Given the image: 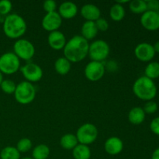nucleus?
Instances as JSON below:
<instances>
[{
    "instance_id": "obj_1",
    "label": "nucleus",
    "mask_w": 159,
    "mask_h": 159,
    "mask_svg": "<svg viewBox=\"0 0 159 159\" xmlns=\"http://www.w3.org/2000/svg\"><path fill=\"white\" fill-rule=\"evenodd\" d=\"M89 43L81 35H75L67 41L63 49L64 57L71 63H78L88 56Z\"/></svg>"
},
{
    "instance_id": "obj_2",
    "label": "nucleus",
    "mask_w": 159,
    "mask_h": 159,
    "mask_svg": "<svg viewBox=\"0 0 159 159\" xmlns=\"http://www.w3.org/2000/svg\"><path fill=\"white\" fill-rule=\"evenodd\" d=\"M2 29L8 38L18 40L25 34L27 25L21 16L16 13H10L5 17Z\"/></svg>"
},
{
    "instance_id": "obj_3",
    "label": "nucleus",
    "mask_w": 159,
    "mask_h": 159,
    "mask_svg": "<svg viewBox=\"0 0 159 159\" xmlns=\"http://www.w3.org/2000/svg\"><path fill=\"white\" fill-rule=\"evenodd\" d=\"M132 89L134 94L144 101H151L157 94V87L154 81L144 75L135 81Z\"/></svg>"
},
{
    "instance_id": "obj_4",
    "label": "nucleus",
    "mask_w": 159,
    "mask_h": 159,
    "mask_svg": "<svg viewBox=\"0 0 159 159\" xmlns=\"http://www.w3.org/2000/svg\"><path fill=\"white\" fill-rule=\"evenodd\" d=\"M16 101L22 105L31 103L36 97V89L33 83L26 81H23L16 85L14 93Z\"/></svg>"
},
{
    "instance_id": "obj_5",
    "label": "nucleus",
    "mask_w": 159,
    "mask_h": 159,
    "mask_svg": "<svg viewBox=\"0 0 159 159\" xmlns=\"http://www.w3.org/2000/svg\"><path fill=\"white\" fill-rule=\"evenodd\" d=\"M110 48L105 40H96L90 43L89 47L88 56L91 61L102 62L108 57Z\"/></svg>"
},
{
    "instance_id": "obj_6",
    "label": "nucleus",
    "mask_w": 159,
    "mask_h": 159,
    "mask_svg": "<svg viewBox=\"0 0 159 159\" xmlns=\"http://www.w3.org/2000/svg\"><path fill=\"white\" fill-rule=\"evenodd\" d=\"M98 135H99V131L97 127L94 124L86 123L79 127L75 136L79 141V144L89 146L96 141Z\"/></svg>"
},
{
    "instance_id": "obj_7",
    "label": "nucleus",
    "mask_w": 159,
    "mask_h": 159,
    "mask_svg": "<svg viewBox=\"0 0 159 159\" xmlns=\"http://www.w3.org/2000/svg\"><path fill=\"white\" fill-rule=\"evenodd\" d=\"M20 69V59L13 52H6L0 56V71L12 75Z\"/></svg>"
},
{
    "instance_id": "obj_8",
    "label": "nucleus",
    "mask_w": 159,
    "mask_h": 159,
    "mask_svg": "<svg viewBox=\"0 0 159 159\" xmlns=\"http://www.w3.org/2000/svg\"><path fill=\"white\" fill-rule=\"evenodd\" d=\"M34 45L26 39H18L13 44V53L20 59L30 61L35 54Z\"/></svg>"
},
{
    "instance_id": "obj_9",
    "label": "nucleus",
    "mask_w": 159,
    "mask_h": 159,
    "mask_svg": "<svg viewBox=\"0 0 159 159\" xmlns=\"http://www.w3.org/2000/svg\"><path fill=\"white\" fill-rule=\"evenodd\" d=\"M106 68L102 62L91 61L85 66L84 74L85 78L91 82H97L104 76Z\"/></svg>"
},
{
    "instance_id": "obj_10",
    "label": "nucleus",
    "mask_w": 159,
    "mask_h": 159,
    "mask_svg": "<svg viewBox=\"0 0 159 159\" xmlns=\"http://www.w3.org/2000/svg\"><path fill=\"white\" fill-rule=\"evenodd\" d=\"M20 70L26 82L30 83L39 82L43 77V70L40 65L35 63L30 62L26 64L23 66L20 67Z\"/></svg>"
},
{
    "instance_id": "obj_11",
    "label": "nucleus",
    "mask_w": 159,
    "mask_h": 159,
    "mask_svg": "<svg viewBox=\"0 0 159 159\" xmlns=\"http://www.w3.org/2000/svg\"><path fill=\"white\" fill-rule=\"evenodd\" d=\"M61 24L62 18L57 11L50 12V13H46V15L42 19V27L43 30L48 31L49 33L58 30Z\"/></svg>"
},
{
    "instance_id": "obj_12",
    "label": "nucleus",
    "mask_w": 159,
    "mask_h": 159,
    "mask_svg": "<svg viewBox=\"0 0 159 159\" xmlns=\"http://www.w3.org/2000/svg\"><path fill=\"white\" fill-rule=\"evenodd\" d=\"M134 54L137 58L143 62L152 61L155 55L153 45L148 43H141L136 46L134 49Z\"/></svg>"
},
{
    "instance_id": "obj_13",
    "label": "nucleus",
    "mask_w": 159,
    "mask_h": 159,
    "mask_svg": "<svg viewBox=\"0 0 159 159\" xmlns=\"http://www.w3.org/2000/svg\"><path fill=\"white\" fill-rule=\"evenodd\" d=\"M141 23L148 30H157L159 29V13L147 10L141 15Z\"/></svg>"
},
{
    "instance_id": "obj_14",
    "label": "nucleus",
    "mask_w": 159,
    "mask_h": 159,
    "mask_svg": "<svg viewBox=\"0 0 159 159\" xmlns=\"http://www.w3.org/2000/svg\"><path fill=\"white\" fill-rule=\"evenodd\" d=\"M48 42L49 46L52 49L55 51H60L64 49L67 43V40L63 33L59 30H56L49 33Z\"/></svg>"
},
{
    "instance_id": "obj_15",
    "label": "nucleus",
    "mask_w": 159,
    "mask_h": 159,
    "mask_svg": "<svg viewBox=\"0 0 159 159\" xmlns=\"http://www.w3.org/2000/svg\"><path fill=\"white\" fill-rule=\"evenodd\" d=\"M104 149L110 155H119L124 149V142L118 137H110L104 143Z\"/></svg>"
},
{
    "instance_id": "obj_16",
    "label": "nucleus",
    "mask_w": 159,
    "mask_h": 159,
    "mask_svg": "<svg viewBox=\"0 0 159 159\" xmlns=\"http://www.w3.org/2000/svg\"><path fill=\"white\" fill-rule=\"evenodd\" d=\"M82 16L85 21L95 22L101 17V11L97 6L88 3L82 6L80 10Z\"/></svg>"
},
{
    "instance_id": "obj_17",
    "label": "nucleus",
    "mask_w": 159,
    "mask_h": 159,
    "mask_svg": "<svg viewBox=\"0 0 159 159\" xmlns=\"http://www.w3.org/2000/svg\"><path fill=\"white\" fill-rule=\"evenodd\" d=\"M78 11V6L75 3L72 2H64L61 4L58 7V12L61 17L65 20H70L72 19L77 15Z\"/></svg>"
},
{
    "instance_id": "obj_18",
    "label": "nucleus",
    "mask_w": 159,
    "mask_h": 159,
    "mask_svg": "<svg viewBox=\"0 0 159 159\" xmlns=\"http://www.w3.org/2000/svg\"><path fill=\"white\" fill-rule=\"evenodd\" d=\"M98 32L99 31H98L95 22L85 21L81 28V33H82L81 36L88 41L90 40H93L97 36Z\"/></svg>"
},
{
    "instance_id": "obj_19",
    "label": "nucleus",
    "mask_w": 159,
    "mask_h": 159,
    "mask_svg": "<svg viewBox=\"0 0 159 159\" xmlns=\"http://www.w3.org/2000/svg\"><path fill=\"white\" fill-rule=\"evenodd\" d=\"M145 119V113L143 108L136 107L132 108L128 113V120L133 125H140Z\"/></svg>"
},
{
    "instance_id": "obj_20",
    "label": "nucleus",
    "mask_w": 159,
    "mask_h": 159,
    "mask_svg": "<svg viewBox=\"0 0 159 159\" xmlns=\"http://www.w3.org/2000/svg\"><path fill=\"white\" fill-rule=\"evenodd\" d=\"M79 144L75 134H65L61 138L60 145L65 150H73Z\"/></svg>"
},
{
    "instance_id": "obj_21",
    "label": "nucleus",
    "mask_w": 159,
    "mask_h": 159,
    "mask_svg": "<svg viewBox=\"0 0 159 159\" xmlns=\"http://www.w3.org/2000/svg\"><path fill=\"white\" fill-rule=\"evenodd\" d=\"M71 68V63L65 58V57H61L54 62V69L57 74L61 75H65L70 71Z\"/></svg>"
},
{
    "instance_id": "obj_22",
    "label": "nucleus",
    "mask_w": 159,
    "mask_h": 159,
    "mask_svg": "<svg viewBox=\"0 0 159 159\" xmlns=\"http://www.w3.org/2000/svg\"><path fill=\"white\" fill-rule=\"evenodd\" d=\"M91 155L89 147L85 144H79L72 150V155L75 159H90Z\"/></svg>"
},
{
    "instance_id": "obj_23",
    "label": "nucleus",
    "mask_w": 159,
    "mask_h": 159,
    "mask_svg": "<svg viewBox=\"0 0 159 159\" xmlns=\"http://www.w3.org/2000/svg\"><path fill=\"white\" fill-rule=\"evenodd\" d=\"M125 14L126 12L124 6L116 2L113 4L110 9V18L115 22H120L124 20Z\"/></svg>"
},
{
    "instance_id": "obj_24",
    "label": "nucleus",
    "mask_w": 159,
    "mask_h": 159,
    "mask_svg": "<svg viewBox=\"0 0 159 159\" xmlns=\"http://www.w3.org/2000/svg\"><path fill=\"white\" fill-rule=\"evenodd\" d=\"M50 155V148L44 144L36 146L32 152V158L34 159H47Z\"/></svg>"
},
{
    "instance_id": "obj_25",
    "label": "nucleus",
    "mask_w": 159,
    "mask_h": 159,
    "mask_svg": "<svg viewBox=\"0 0 159 159\" xmlns=\"http://www.w3.org/2000/svg\"><path fill=\"white\" fill-rule=\"evenodd\" d=\"M1 159H20V153L16 147L7 146L0 152Z\"/></svg>"
},
{
    "instance_id": "obj_26",
    "label": "nucleus",
    "mask_w": 159,
    "mask_h": 159,
    "mask_svg": "<svg viewBox=\"0 0 159 159\" xmlns=\"http://www.w3.org/2000/svg\"><path fill=\"white\" fill-rule=\"evenodd\" d=\"M130 10L134 14H141L147 11V3L144 0H133L129 2Z\"/></svg>"
},
{
    "instance_id": "obj_27",
    "label": "nucleus",
    "mask_w": 159,
    "mask_h": 159,
    "mask_svg": "<svg viewBox=\"0 0 159 159\" xmlns=\"http://www.w3.org/2000/svg\"><path fill=\"white\" fill-rule=\"evenodd\" d=\"M144 75L148 79H158L159 77V63L157 61L150 62L146 66L144 69Z\"/></svg>"
},
{
    "instance_id": "obj_28",
    "label": "nucleus",
    "mask_w": 159,
    "mask_h": 159,
    "mask_svg": "<svg viewBox=\"0 0 159 159\" xmlns=\"http://www.w3.org/2000/svg\"><path fill=\"white\" fill-rule=\"evenodd\" d=\"M0 88L2 91L7 95L14 94L16 88V84L11 79H3L0 84Z\"/></svg>"
},
{
    "instance_id": "obj_29",
    "label": "nucleus",
    "mask_w": 159,
    "mask_h": 159,
    "mask_svg": "<svg viewBox=\"0 0 159 159\" xmlns=\"http://www.w3.org/2000/svg\"><path fill=\"white\" fill-rule=\"evenodd\" d=\"M32 141L27 138H21L16 144V149L20 152V153H26L32 148Z\"/></svg>"
},
{
    "instance_id": "obj_30",
    "label": "nucleus",
    "mask_w": 159,
    "mask_h": 159,
    "mask_svg": "<svg viewBox=\"0 0 159 159\" xmlns=\"http://www.w3.org/2000/svg\"><path fill=\"white\" fill-rule=\"evenodd\" d=\"M12 9V4L9 0H1L0 1V15L6 16L10 14Z\"/></svg>"
},
{
    "instance_id": "obj_31",
    "label": "nucleus",
    "mask_w": 159,
    "mask_h": 159,
    "mask_svg": "<svg viewBox=\"0 0 159 159\" xmlns=\"http://www.w3.org/2000/svg\"><path fill=\"white\" fill-rule=\"evenodd\" d=\"M143 110H144L145 114L146 113H148V114H153V113H155L158 110V104L152 100L148 101L145 103V105H144Z\"/></svg>"
},
{
    "instance_id": "obj_32",
    "label": "nucleus",
    "mask_w": 159,
    "mask_h": 159,
    "mask_svg": "<svg viewBox=\"0 0 159 159\" xmlns=\"http://www.w3.org/2000/svg\"><path fill=\"white\" fill-rule=\"evenodd\" d=\"M95 23H96V26L97 27L98 31H101V32H106V31H107L109 29V26H110L108 21L106 19L102 18V17L98 19L96 21H95Z\"/></svg>"
},
{
    "instance_id": "obj_33",
    "label": "nucleus",
    "mask_w": 159,
    "mask_h": 159,
    "mask_svg": "<svg viewBox=\"0 0 159 159\" xmlns=\"http://www.w3.org/2000/svg\"><path fill=\"white\" fill-rule=\"evenodd\" d=\"M43 8L47 13L55 12L57 9V3L54 0H46L43 2Z\"/></svg>"
},
{
    "instance_id": "obj_34",
    "label": "nucleus",
    "mask_w": 159,
    "mask_h": 159,
    "mask_svg": "<svg viewBox=\"0 0 159 159\" xmlns=\"http://www.w3.org/2000/svg\"><path fill=\"white\" fill-rule=\"evenodd\" d=\"M147 3V10L159 13V1L158 0H148Z\"/></svg>"
},
{
    "instance_id": "obj_35",
    "label": "nucleus",
    "mask_w": 159,
    "mask_h": 159,
    "mask_svg": "<svg viewBox=\"0 0 159 159\" xmlns=\"http://www.w3.org/2000/svg\"><path fill=\"white\" fill-rule=\"evenodd\" d=\"M150 129L155 134L159 135V116L152 120L150 124Z\"/></svg>"
},
{
    "instance_id": "obj_36",
    "label": "nucleus",
    "mask_w": 159,
    "mask_h": 159,
    "mask_svg": "<svg viewBox=\"0 0 159 159\" xmlns=\"http://www.w3.org/2000/svg\"><path fill=\"white\" fill-rule=\"evenodd\" d=\"M152 159H159V148L154 151L152 155Z\"/></svg>"
},
{
    "instance_id": "obj_37",
    "label": "nucleus",
    "mask_w": 159,
    "mask_h": 159,
    "mask_svg": "<svg viewBox=\"0 0 159 159\" xmlns=\"http://www.w3.org/2000/svg\"><path fill=\"white\" fill-rule=\"evenodd\" d=\"M153 48H154V50H155V53H156V52L159 53V41H157L156 43L154 44Z\"/></svg>"
},
{
    "instance_id": "obj_38",
    "label": "nucleus",
    "mask_w": 159,
    "mask_h": 159,
    "mask_svg": "<svg viewBox=\"0 0 159 159\" xmlns=\"http://www.w3.org/2000/svg\"><path fill=\"white\" fill-rule=\"evenodd\" d=\"M3 81V74L0 71V84L2 83V82Z\"/></svg>"
},
{
    "instance_id": "obj_39",
    "label": "nucleus",
    "mask_w": 159,
    "mask_h": 159,
    "mask_svg": "<svg viewBox=\"0 0 159 159\" xmlns=\"http://www.w3.org/2000/svg\"><path fill=\"white\" fill-rule=\"evenodd\" d=\"M21 159H34L33 158H30V157H25V158H23Z\"/></svg>"
},
{
    "instance_id": "obj_40",
    "label": "nucleus",
    "mask_w": 159,
    "mask_h": 159,
    "mask_svg": "<svg viewBox=\"0 0 159 159\" xmlns=\"http://www.w3.org/2000/svg\"><path fill=\"white\" fill-rule=\"evenodd\" d=\"M1 17H2L1 15H0V22H1Z\"/></svg>"
}]
</instances>
